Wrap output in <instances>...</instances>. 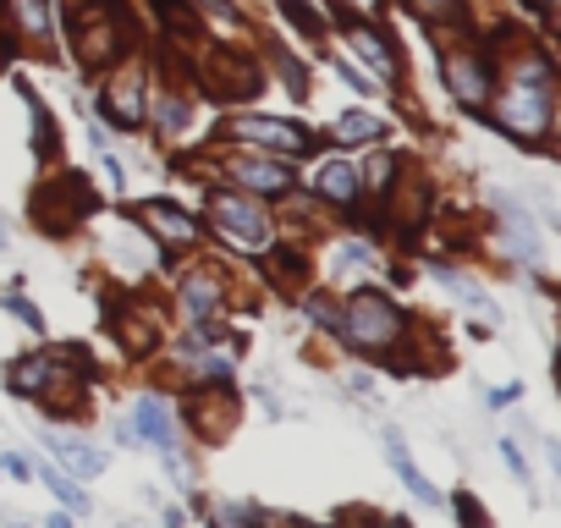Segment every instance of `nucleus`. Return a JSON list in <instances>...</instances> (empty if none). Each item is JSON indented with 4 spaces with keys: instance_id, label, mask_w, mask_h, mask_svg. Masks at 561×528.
Wrapping results in <instances>:
<instances>
[{
    "instance_id": "4",
    "label": "nucleus",
    "mask_w": 561,
    "mask_h": 528,
    "mask_svg": "<svg viewBox=\"0 0 561 528\" xmlns=\"http://www.w3.org/2000/svg\"><path fill=\"white\" fill-rule=\"evenodd\" d=\"M226 133H231L242 149H259V154H275V160H298V154L314 149V138H309L304 127L275 122V116H237Z\"/></svg>"
},
{
    "instance_id": "8",
    "label": "nucleus",
    "mask_w": 561,
    "mask_h": 528,
    "mask_svg": "<svg viewBox=\"0 0 561 528\" xmlns=\"http://www.w3.org/2000/svg\"><path fill=\"white\" fill-rule=\"evenodd\" d=\"M314 193H320L325 204H358L364 176H358V165H353V160H325V165L314 171Z\"/></svg>"
},
{
    "instance_id": "20",
    "label": "nucleus",
    "mask_w": 561,
    "mask_h": 528,
    "mask_svg": "<svg viewBox=\"0 0 561 528\" xmlns=\"http://www.w3.org/2000/svg\"><path fill=\"white\" fill-rule=\"evenodd\" d=\"M160 127H187V100H176V94H165V105H160Z\"/></svg>"
},
{
    "instance_id": "18",
    "label": "nucleus",
    "mask_w": 561,
    "mask_h": 528,
    "mask_svg": "<svg viewBox=\"0 0 561 528\" xmlns=\"http://www.w3.org/2000/svg\"><path fill=\"white\" fill-rule=\"evenodd\" d=\"M39 479L61 495V506H67V512H89V495H83V490H78L67 473H56V468H45V462H39Z\"/></svg>"
},
{
    "instance_id": "3",
    "label": "nucleus",
    "mask_w": 561,
    "mask_h": 528,
    "mask_svg": "<svg viewBox=\"0 0 561 528\" xmlns=\"http://www.w3.org/2000/svg\"><path fill=\"white\" fill-rule=\"evenodd\" d=\"M204 215L215 220V231L226 237V242H237V248H270V231H275V220L264 215V204L253 198V193H231V187H209L204 193Z\"/></svg>"
},
{
    "instance_id": "15",
    "label": "nucleus",
    "mask_w": 561,
    "mask_h": 528,
    "mask_svg": "<svg viewBox=\"0 0 561 528\" xmlns=\"http://www.w3.org/2000/svg\"><path fill=\"white\" fill-rule=\"evenodd\" d=\"M347 28H353V45H358V56L375 67V72H391V50H386V39L369 28V23H358V18H342Z\"/></svg>"
},
{
    "instance_id": "11",
    "label": "nucleus",
    "mask_w": 561,
    "mask_h": 528,
    "mask_svg": "<svg viewBox=\"0 0 561 528\" xmlns=\"http://www.w3.org/2000/svg\"><path fill=\"white\" fill-rule=\"evenodd\" d=\"M7 12L18 18V34H23V39L39 45V39L50 34V0H7Z\"/></svg>"
},
{
    "instance_id": "23",
    "label": "nucleus",
    "mask_w": 561,
    "mask_h": 528,
    "mask_svg": "<svg viewBox=\"0 0 561 528\" xmlns=\"http://www.w3.org/2000/svg\"><path fill=\"white\" fill-rule=\"evenodd\" d=\"M12 314H18V320H23V325H34V331H39V314H34V309H28V303H23V298H12Z\"/></svg>"
},
{
    "instance_id": "21",
    "label": "nucleus",
    "mask_w": 561,
    "mask_h": 528,
    "mask_svg": "<svg viewBox=\"0 0 561 528\" xmlns=\"http://www.w3.org/2000/svg\"><path fill=\"white\" fill-rule=\"evenodd\" d=\"M501 457H506V468H512L517 479H528V462H523V451H517V440H501Z\"/></svg>"
},
{
    "instance_id": "27",
    "label": "nucleus",
    "mask_w": 561,
    "mask_h": 528,
    "mask_svg": "<svg viewBox=\"0 0 561 528\" xmlns=\"http://www.w3.org/2000/svg\"><path fill=\"white\" fill-rule=\"evenodd\" d=\"M0 248H7V226H0Z\"/></svg>"
},
{
    "instance_id": "9",
    "label": "nucleus",
    "mask_w": 561,
    "mask_h": 528,
    "mask_svg": "<svg viewBox=\"0 0 561 528\" xmlns=\"http://www.w3.org/2000/svg\"><path fill=\"white\" fill-rule=\"evenodd\" d=\"M133 429H138V435H144V440H149L154 451H165V457L176 451V429H171V413H165V408H160L154 397H144V402L133 408Z\"/></svg>"
},
{
    "instance_id": "5",
    "label": "nucleus",
    "mask_w": 561,
    "mask_h": 528,
    "mask_svg": "<svg viewBox=\"0 0 561 528\" xmlns=\"http://www.w3.org/2000/svg\"><path fill=\"white\" fill-rule=\"evenodd\" d=\"M231 182L253 198H275V193H287L293 187V165L287 160H275V154H237L231 160Z\"/></svg>"
},
{
    "instance_id": "28",
    "label": "nucleus",
    "mask_w": 561,
    "mask_h": 528,
    "mask_svg": "<svg viewBox=\"0 0 561 528\" xmlns=\"http://www.w3.org/2000/svg\"><path fill=\"white\" fill-rule=\"evenodd\" d=\"M534 7H550V0H534Z\"/></svg>"
},
{
    "instance_id": "13",
    "label": "nucleus",
    "mask_w": 561,
    "mask_h": 528,
    "mask_svg": "<svg viewBox=\"0 0 561 528\" xmlns=\"http://www.w3.org/2000/svg\"><path fill=\"white\" fill-rule=\"evenodd\" d=\"M501 226H506L512 248L523 253V264H539V259H545V248H539V231L528 226V215H523V209H506V215H501Z\"/></svg>"
},
{
    "instance_id": "10",
    "label": "nucleus",
    "mask_w": 561,
    "mask_h": 528,
    "mask_svg": "<svg viewBox=\"0 0 561 528\" xmlns=\"http://www.w3.org/2000/svg\"><path fill=\"white\" fill-rule=\"evenodd\" d=\"M386 457H391V468H397V479H402V484H408V490H413L419 501H430V506L440 501V495H435V484H430V479L419 473V462L408 457V446H402V435H397V429H386Z\"/></svg>"
},
{
    "instance_id": "19",
    "label": "nucleus",
    "mask_w": 561,
    "mask_h": 528,
    "mask_svg": "<svg viewBox=\"0 0 561 528\" xmlns=\"http://www.w3.org/2000/svg\"><path fill=\"white\" fill-rule=\"evenodd\" d=\"M408 7H413L419 18H430V23H451V18H462L457 0H408Z\"/></svg>"
},
{
    "instance_id": "6",
    "label": "nucleus",
    "mask_w": 561,
    "mask_h": 528,
    "mask_svg": "<svg viewBox=\"0 0 561 528\" xmlns=\"http://www.w3.org/2000/svg\"><path fill=\"white\" fill-rule=\"evenodd\" d=\"M446 89H451L462 105H484L490 89H495L484 56H473V50H446Z\"/></svg>"
},
{
    "instance_id": "25",
    "label": "nucleus",
    "mask_w": 561,
    "mask_h": 528,
    "mask_svg": "<svg viewBox=\"0 0 561 528\" xmlns=\"http://www.w3.org/2000/svg\"><path fill=\"white\" fill-rule=\"evenodd\" d=\"M45 528H72V512H56V517H50Z\"/></svg>"
},
{
    "instance_id": "7",
    "label": "nucleus",
    "mask_w": 561,
    "mask_h": 528,
    "mask_svg": "<svg viewBox=\"0 0 561 528\" xmlns=\"http://www.w3.org/2000/svg\"><path fill=\"white\" fill-rule=\"evenodd\" d=\"M160 242H171V248H187V242H198V220L193 215H182L176 204H165V198H149V204H138L133 209Z\"/></svg>"
},
{
    "instance_id": "1",
    "label": "nucleus",
    "mask_w": 561,
    "mask_h": 528,
    "mask_svg": "<svg viewBox=\"0 0 561 528\" xmlns=\"http://www.w3.org/2000/svg\"><path fill=\"white\" fill-rule=\"evenodd\" d=\"M550 105H556V89H550V67H528L523 78L506 83L501 105H495V127L506 138H523V144H539L550 133Z\"/></svg>"
},
{
    "instance_id": "24",
    "label": "nucleus",
    "mask_w": 561,
    "mask_h": 528,
    "mask_svg": "<svg viewBox=\"0 0 561 528\" xmlns=\"http://www.w3.org/2000/svg\"><path fill=\"white\" fill-rule=\"evenodd\" d=\"M517 397H523V391H517V386H501V391H495V397H490V408H512V402H517Z\"/></svg>"
},
{
    "instance_id": "2",
    "label": "nucleus",
    "mask_w": 561,
    "mask_h": 528,
    "mask_svg": "<svg viewBox=\"0 0 561 528\" xmlns=\"http://www.w3.org/2000/svg\"><path fill=\"white\" fill-rule=\"evenodd\" d=\"M336 331L358 353H391L402 342L408 320H402V309L386 292H358V298H347V314L336 320Z\"/></svg>"
},
{
    "instance_id": "16",
    "label": "nucleus",
    "mask_w": 561,
    "mask_h": 528,
    "mask_svg": "<svg viewBox=\"0 0 561 528\" xmlns=\"http://www.w3.org/2000/svg\"><path fill=\"white\" fill-rule=\"evenodd\" d=\"M50 375H56L50 358H23V364H12V386H18L23 397H45V391H50Z\"/></svg>"
},
{
    "instance_id": "14",
    "label": "nucleus",
    "mask_w": 561,
    "mask_h": 528,
    "mask_svg": "<svg viewBox=\"0 0 561 528\" xmlns=\"http://www.w3.org/2000/svg\"><path fill=\"white\" fill-rule=\"evenodd\" d=\"M50 451H56L72 473H83V479L105 473V451H94V446H83V440H50Z\"/></svg>"
},
{
    "instance_id": "22",
    "label": "nucleus",
    "mask_w": 561,
    "mask_h": 528,
    "mask_svg": "<svg viewBox=\"0 0 561 528\" xmlns=\"http://www.w3.org/2000/svg\"><path fill=\"white\" fill-rule=\"evenodd\" d=\"M336 72H342V83H353V89H358V94H375V89H369V83H364V78H358V72H353V67H347V61H336Z\"/></svg>"
},
{
    "instance_id": "26",
    "label": "nucleus",
    "mask_w": 561,
    "mask_h": 528,
    "mask_svg": "<svg viewBox=\"0 0 561 528\" xmlns=\"http://www.w3.org/2000/svg\"><path fill=\"white\" fill-rule=\"evenodd\" d=\"M298 528H331V523H298Z\"/></svg>"
},
{
    "instance_id": "12",
    "label": "nucleus",
    "mask_w": 561,
    "mask_h": 528,
    "mask_svg": "<svg viewBox=\"0 0 561 528\" xmlns=\"http://www.w3.org/2000/svg\"><path fill=\"white\" fill-rule=\"evenodd\" d=\"M380 133H386V122H375L369 111H347V116H336V127H331L336 144H375Z\"/></svg>"
},
{
    "instance_id": "17",
    "label": "nucleus",
    "mask_w": 561,
    "mask_h": 528,
    "mask_svg": "<svg viewBox=\"0 0 561 528\" xmlns=\"http://www.w3.org/2000/svg\"><path fill=\"white\" fill-rule=\"evenodd\" d=\"M182 303H187V314H209V309L220 303L215 276H209V271H193V276H187V287H182Z\"/></svg>"
}]
</instances>
